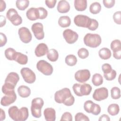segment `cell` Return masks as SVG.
I'll use <instances>...</instances> for the list:
<instances>
[{
  "mask_svg": "<svg viewBox=\"0 0 121 121\" xmlns=\"http://www.w3.org/2000/svg\"><path fill=\"white\" fill-rule=\"evenodd\" d=\"M54 100L56 103H62L68 106H71L75 102L74 97L71 95L70 89L66 87L55 92Z\"/></svg>",
  "mask_w": 121,
  "mask_h": 121,
  "instance_id": "6da1fadb",
  "label": "cell"
},
{
  "mask_svg": "<svg viewBox=\"0 0 121 121\" xmlns=\"http://www.w3.org/2000/svg\"><path fill=\"white\" fill-rule=\"evenodd\" d=\"M9 116L15 121H25L28 117V109L26 107L18 109L16 106H12L8 110Z\"/></svg>",
  "mask_w": 121,
  "mask_h": 121,
  "instance_id": "7a4b0ae2",
  "label": "cell"
},
{
  "mask_svg": "<svg viewBox=\"0 0 121 121\" xmlns=\"http://www.w3.org/2000/svg\"><path fill=\"white\" fill-rule=\"evenodd\" d=\"M84 42L86 45L89 47L96 48L101 43L102 39L98 34L87 33L84 37Z\"/></svg>",
  "mask_w": 121,
  "mask_h": 121,
  "instance_id": "3957f363",
  "label": "cell"
},
{
  "mask_svg": "<svg viewBox=\"0 0 121 121\" xmlns=\"http://www.w3.org/2000/svg\"><path fill=\"white\" fill-rule=\"evenodd\" d=\"M44 104L43 99L40 97L33 99L31 102V111L32 115L36 118H39L41 116V109Z\"/></svg>",
  "mask_w": 121,
  "mask_h": 121,
  "instance_id": "277c9868",
  "label": "cell"
},
{
  "mask_svg": "<svg viewBox=\"0 0 121 121\" xmlns=\"http://www.w3.org/2000/svg\"><path fill=\"white\" fill-rule=\"evenodd\" d=\"M74 93L78 96L88 95L91 92L92 87L88 84H74L72 86Z\"/></svg>",
  "mask_w": 121,
  "mask_h": 121,
  "instance_id": "5b68a950",
  "label": "cell"
},
{
  "mask_svg": "<svg viewBox=\"0 0 121 121\" xmlns=\"http://www.w3.org/2000/svg\"><path fill=\"white\" fill-rule=\"evenodd\" d=\"M37 69L43 74L49 76L53 72V67L52 65L46 60H42L38 61L36 64Z\"/></svg>",
  "mask_w": 121,
  "mask_h": 121,
  "instance_id": "8992f818",
  "label": "cell"
},
{
  "mask_svg": "<svg viewBox=\"0 0 121 121\" xmlns=\"http://www.w3.org/2000/svg\"><path fill=\"white\" fill-rule=\"evenodd\" d=\"M6 17L15 26L20 25L22 24V17L18 15L17 11L14 9H9L8 10L6 13Z\"/></svg>",
  "mask_w": 121,
  "mask_h": 121,
  "instance_id": "52a82bcc",
  "label": "cell"
},
{
  "mask_svg": "<svg viewBox=\"0 0 121 121\" xmlns=\"http://www.w3.org/2000/svg\"><path fill=\"white\" fill-rule=\"evenodd\" d=\"M21 74L24 81L28 84L34 83L36 79L35 73L29 68L24 67L20 70Z\"/></svg>",
  "mask_w": 121,
  "mask_h": 121,
  "instance_id": "ba28073f",
  "label": "cell"
},
{
  "mask_svg": "<svg viewBox=\"0 0 121 121\" xmlns=\"http://www.w3.org/2000/svg\"><path fill=\"white\" fill-rule=\"evenodd\" d=\"M90 20L89 17L84 15H78L74 18V22L77 26L85 28H88Z\"/></svg>",
  "mask_w": 121,
  "mask_h": 121,
  "instance_id": "9c48e42d",
  "label": "cell"
},
{
  "mask_svg": "<svg viewBox=\"0 0 121 121\" xmlns=\"http://www.w3.org/2000/svg\"><path fill=\"white\" fill-rule=\"evenodd\" d=\"M18 34L20 40L24 43H29L32 40V34L29 29L27 27H20L18 29Z\"/></svg>",
  "mask_w": 121,
  "mask_h": 121,
  "instance_id": "30bf717a",
  "label": "cell"
},
{
  "mask_svg": "<svg viewBox=\"0 0 121 121\" xmlns=\"http://www.w3.org/2000/svg\"><path fill=\"white\" fill-rule=\"evenodd\" d=\"M63 36L66 42L69 44L75 43L78 38V35L77 33L70 29L65 30L63 32Z\"/></svg>",
  "mask_w": 121,
  "mask_h": 121,
  "instance_id": "8fae6325",
  "label": "cell"
},
{
  "mask_svg": "<svg viewBox=\"0 0 121 121\" xmlns=\"http://www.w3.org/2000/svg\"><path fill=\"white\" fill-rule=\"evenodd\" d=\"M31 29L33 32L35 37L38 40H42L44 37L43 27L42 23L36 22L33 24L31 27Z\"/></svg>",
  "mask_w": 121,
  "mask_h": 121,
  "instance_id": "7c38bea8",
  "label": "cell"
},
{
  "mask_svg": "<svg viewBox=\"0 0 121 121\" xmlns=\"http://www.w3.org/2000/svg\"><path fill=\"white\" fill-rule=\"evenodd\" d=\"M108 96V90L106 87H100L96 89L93 94V98L97 101H101L106 99Z\"/></svg>",
  "mask_w": 121,
  "mask_h": 121,
  "instance_id": "4fadbf2b",
  "label": "cell"
},
{
  "mask_svg": "<svg viewBox=\"0 0 121 121\" xmlns=\"http://www.w3.org/2000/svg\"><path fill=\"white\" fill-rule=\"evenodd\" d=\"M90 77V72L87 69L78 70L75 74V79L80 83H84L87 81Z\"/></svg>",
  "mask_w": 121,
  "mask_h": 121,
  "instance_id": "5bb4252c",
  "label": "cell"
},
{
  "mask_svg": "<svg viewBox=\"0 0 121 121\" xmlns=\"http://www.w3.org/2000/svg\"><path fill=\"white\" fill-rule=\"evenodd\" d=\"M19 80V77L17 73L11 72L8 74L5 80L4 84H7L11 86L15 87L17 84Z\"/></svg>",
  "mask_w": 121,
  "mask_h": 121,
  "instance_id": "9a60e30c",
  "label": "cell"
},
{
  "mask_svg": "<svg viewBox=\"0 0 121 121\" xmlns=\"http://www.w3.org/2000/svg\"><path fill=\"white\" fill-rule=\"evenodd\" d=\"M17 99V95L16 93L10 95H5L1 98L0 104L4 106H7L13 104Z\"/></svg>",
  "mask_w": 121,
  "mask_h": 121,
  "instance_id": "2e32d148",
  "label": "cell"
},
{
  "mask_svg": "<svg viewBox=\"0 0 121 121\" xmlns=\"http://www.w3.org/2000/svg\"><path fill=\"white\" fill-rule=\"evenodd\" d=\"M48 51V47L45 43H40L38 44L35 48V53L37 57H40L47 54Z\"/></svg>",
  "mask_w": 121,
  "mask_h": 121,
  "instance_id": "e0dca14e",
  "label": "cell"
},
{
  "mask_svg": "<svg viewBox=\"0 0 121 121\" xmlns=\"http://www.w3.org/2000/svg\"><path fill=\"white\" fill-rule=\"evenodd\" d=\"M70 8V5L67 1L65 0H61L59 1L57 9L59 13H66L69 11Z\"/></svg>",
  "mask_w": 121,
  "mask_h": 121,
  "instance_id": "ac0fdd59",
  "label": "cell"
},
{
  "mask_svg": "<svg viewBox=\"0 0 121 121\" xmlns=\"http://www.w3.org/2000/svg\"><path fill=\"white\" fill-rule=\"evenodd\" d=\"M43 115L47 121H54L56 119V112L52 108H47L44 110Z\"/></svg>",
  "mask_w": 121,
  "mask_h": 121,
  "instance_id": "d6986e66",
  "label": "cell"
},
{
  "mask_svg": "<svg viewBox=\"0 0 121 121\" xmlns=\"http://www.w3.org/2000/svg\"><path fill=\"white\" fill-rule=\"evenodd\" d=\"M26 16L27 18L31 21L39 19L37 9L33 7L30 8L26 11Z\"/></svg>",
  "mask_w": 121,
  "mask_h": 121,
  "instance_id": "ffe728a7",
  "label": "cell"
},
{
  "mask_svg": "<svg viewBox=\"0 0 121 121\" xmlns=\"http://www.w3.org/2000/svg\"><path fill=\"white\" fill-rule=\"evenodd\" d=\"M17 92L20 96L23 98H26L30 95L31 90L27 86L21 85L18 87Z\"/></svg>",
  "mask_w": 121,
  "mask_h": 121,
  "instance_id": "44dd1931",
  "label": "cell"
},
{
  "mask_svg": "<svg viewBox=\"0 0 121 121\" xmlns=\"http://www.w3.org/2000/svg\"><path fill=\"white\" fill-rule=\"evenodd\" d=\"M74 7L77 10L83 11L87 8V1L86 0H75Z\"/></svg>",
  "mask_w": 121,
  "mask_h": 121,
  "instance_id": "7402d4cb",
  "label": "cell"
},
{
  "mask_svg": "<svg viewBox=\"0 0 121 121\" xmlns=\"http://www.w3.org/2000/svg\"><path fill=\"white\" fill-rule=\"evenodd\" d=\"M14 60L17 61L19 64L25 65L27 63L28 57L25 54L19 52H17Z\"/></svg>",
  "mask_w": 121,
  "mask_h": 121,
  "instance_id": "603a6c76",
  "label": "cell"
},
{
  "mask_svg": "<svg viewBox=\"0 0 121 121\" xmlns=\"http://www.w3.org/2000/svg\"><path fill=\"white\" fill-rule=\"evenodd\" d=\"M58 24L61 27H67L70 25L71 19L70 17L67 16H61L58 20Z\"/></svg>",
  "mask_w": 121,
  "mask_h": 121,
  "instance_id": "cb8c5ba5",
  "label": "cell"
},
{
  "mask_svg": "<svg viewBox=\"0 0 121 121\" xmlns=\"http://www.w3.org/2000/svg\"><path fill=\"white\" fill-rule=\"evenodd\" d=\"M99 56L103 60H108L111 57L112 53L110 49L104 47L101 48L98 52Z\"/></svg>",
  "mask_w": 121,
  "mask_h": 121,
  "instance_id": "d4e9b609",
  "label": "cell"
},
{
  "mask_svg": "<svg viewBox=\"0 0 121 121\" xmlns=\"http://www.w3.org/2000/svg\"><path fill=\"white\" fill-rule=\"evenodd\" d=\"M47 57L51 61H56L59 58V54L57 51L54 49H50L47 53Z\"/></svg>",
  "mask_w": 121,
  "mask_h": 121,
  "instance_id": "484cf974",
  "label": "cell"
},
{
  "mask_svg": "<svg viewBox=\"0 0 121 121\" xmlns=\"http://www.w3.org/2000/svg\"><path fill=\"white\" fill-rule=\"evenodd\" d=\"M120 111V107L117 104H112L109 105L107 108L108 112L112 116H115L118 114Z\"/></svg>",
  "mask_w": 121,
  "mask_h": 121,
  "instance_id": "4316f807",
  "label": "cell"
},
{
  "mask_svg": "<svg viewBox=\"0 0 121 121\" xmlns=\"http://www.w3.org/2000/svg\"><path fill=\"white\" fill-rule=\"evenodd\" d=\"M17 52L12 48H8L5 50L4 54L6 58L10 60H14Z\"/></svg>",
  "mask_w": 121,
  "mask_h": 121,
  "instance_id": "83f0119b",
  "label": "cell"
},
{
  "mask_svg": "<svg viewBox=\"0 0 121 121\" xmlns=\"http://www.w3.org/2000/svg\"><path fill=\"white\" fill-rule=\"evenodd\" d=\"M93 84L95 86H99L103 83V78L102 76L99 73H95L93 75L92 79Z\"/></svg>",
  "mask_w": 121,
  "mask_h": 121,
  "instance_id": "f1b7e54d",
  "label": "cell"
},
{
  "mask_svg": "<svg viewBox=\"0 0 121 121\" xmlns=\"http://www.w3.org/2000/svg\"><path fill=\"white\" fill-rule=\"evenodd\" d=\"M101 10V5L98 2L92 3L89 7V11L93 14L99 13Z\"/></svg>",
  "mask_w": 121,
  "mask_h": 121,
  "instance_id": "f546056e",
  "label": "cell"
},
{
  "mask_svg": "<svg viewBox=\"0 0 121 121\" xmlns=\"http://www.w3.org/2000/svg\"><path fill=\"white\" fill-rule=\"evenodd\" d=\"M29 1L28 0H17L16 1L17 8L20 10H25L29 6Z\"/></svg>",
  "mask_w": 121,
  "mask_h": 121,
  "instance_id": "4dcf8cb0",
  "label": "cell"
},
{
  "mask_svg": "<svg viewBox=\"0 0 121 121\" xmlns=\"http://www.w3.org/2000/svg\"><path fill=\"white\" fill-rule=\"evenodd\" d=\"M65 61L68 66H73L77 64V58L73 54H69L66 57Z\"/></svg>",
  "mask_w": 121,
  "mask_h": 121,
  "instance_id": "1f68e13d",
  "label": "cell"
},
{
  "mask_svg": "<svg viewBox=\"0 0 121 121\" xmlns=\"http://www.w3.org/2000/svg\"><path fill=\"white\" fill-rule=\"evenodd\" d=\"M111 94L112 99H118L121 97V90L118 87H113L111 90Z\"/></svg>",
  "mask_w": 121,
  "mask_h": 121,
  "instance_id": "d6a6232c",
  "label": "cell"
},
{
  "mask_svg": "<svg viewBox=\"0 0 121 121\" xmlns=\"http://www.w3.org/2000/svg\"><path fill=\"white\" fill-rule=\"evenodd\" d=\"M101 110L100 105L98 104L93 103L90 109V113H91L95 115H97L100 114Z\"/></svg>",
  "mask_w": 121,
  "mask_h": 121,
  "instance_id": "836d02e7",
  "label": "cell"
},
{
  "mask_svg": "<svg viewBox=\"0 0 121 121\" xmlns=\"http://www.w3.org/2000/svg\"><path fill=\"white\" fill-rule=\"evenodd\" d=\"M110 46L113 52L121 49V41L118 39H115L112 41L111 43Z\"/></svg>",
  "mask_w": 121,
  "mask_h": 121,
  "instance_id": "e575fe53",
  "label": "cell"
},
{
  "mask_svg": "<svg viewBox=\"0 0 121 121\" xmlns=\"http://www.w3.org/2000/svg\"><path fill=\"white\" fill-rule=\"evenodd\" d=\"M38 17L40 19H43L45 18L48 15V12L47 10L43 7L37 8Z\"/></svg>",
  "mask_w": 121,
  "mask_h": 121,
  "instance_id": "d590c367",
  "label": "cell"
},
{
  "mask_svg": "<svg viewBox=\"0 0 121 121\" xmlns=\"http://www.w3.org/2000/svg\"><path fill=\"white\" fill-rule=\"evenodd\" d=\"M78 55L80 58L84 59L88 56L89 52L86 48H81L78 50Z\"/></svg>",
  "mask_w": 121,
  "mask_h": 121,
  "instance_id": "8d00e7d4",
  "label": "cell"
},
{
  "mask_svg": "<svg viewBox=\"0 0 121 121\" xmlns=\"http://www.w3.org/2000/svg\"><path fill=\"white\" fill-rule=\"evenodd\" d=\"M116 72L115 70L112 69L111 72L107 74H104V77L108 81H112L115 78Z\"/></svg>",
  "mask_w": 121,
  "mask_h": 121,
  "instance_id": "74e56055",
  "label": "cell"
},
{
  "mask_svg": "<svg viewBox=\"0 0 121 121\" xmlns=\"http://www.w3.org/2000/svg\"><path fill=\"white\" fill-rule=\"evenodd\" d=\"M98 26H99V24L98 21L96 20L95 19L91 18L90 22L87 28L90 30L94 31V30H95L98 28Z\"/></svg>",
  "mask_w": 121,
  "mask_h": 121,
  "instance_id": "f35d334b",
  "label": "cell"
},
{
  "mask_svg": "<svg viewBox=\"0 0 121 121\" xmlns=\"http://www.w3.org/2000/svg\"><path fill=\"white\" fill-rule=\"evenodd\" d=\"M75 120L76 121H89V119L88 118V117L82 112H78L75 116Z\"/></svg>",
  "mask_w": 121,
  "mask_h": 121,
  "instance_id": "ab89813d",
  "label": "cell"
},
{
  "mask_svg": "<svg viewBox=\"0 0 121 121\" xmlns=\"http://www.w3.org/2000/svg\"><path fill=\"white\" fill-rule=\"evenodd\" d=\"M113 19L114 22L118 25L121 24V12L118 11L115 12L113 15Z\"/></svg>",
  "mask_w": 121,
  "mask_h": 121,
  "instance_id": "60d3db41",
  "label": "cell"
},
{
  "mask_svg": "<svg viewBox=\"0 0 121 121\" xmlns=\"http://www.w3.org/2000/svg\"><path fill=\"white\" fill-rule=\"evenodd\" d=\"M72 114L69 112H65L61 116L60 121H72Z\"/></svg>",
  "mask_w": 121,
  "mask_h": 121,
  "instance_id": "b9f144b4",
  "label": "cell"
},
{
  "mask_svg": "<svg viewBox=\"0 0 121 121\" xmlns=\"http://www.w3.org/2000/svg\"><path fill=\"white\" fill-rule=\"evenodd\" d=\"M102 69L104 74H107L111 72L112 69L111 65L108 63H104L102 66Z\"/></svg>",
  "mask_w": 121,
  "mask_h": 121,
  "instance_id": "7bdbcfd3",
  "label": "cell"
},
{
  "mask_svg": "<svg viewBox=\"0 0 121 121\" xmlns=\"http://www.w3.org/2000/svg\"><path fill=\"white\" fill-rule=\"evenodd\" d=\"M115 2L114 0H104L103 1L104 7L108 9L112 8L114 5Z\"/></svg>",
  "mask_w": 121,
  "mask_h": 121,
  "instance_id": "ee69618b",
  "label": "cell"
},
{
  "mask_svg": "<svg viewBox=\"0 0 121 121\" xmlns=\"http://www.w3.org/2000/svg\"><path fill=\"white\" fill-rule=\"evenodd\" d=\"M93 103L94 102L91 100H87L85 102L84 104V109L86 112L90 113V109Z\"/></svg>",
  "mask_w": 121,
  "mask_h": 121,
  "instance_id": "f6af8a7d",
  "label": "cell"
},
{
  "mask_svg": "<svg viewBox=\"0 0 121 121\" xmlns=\"http://www.w3.org/2000/svg\"><path fill=\"white\" fill-rule=\"evenodd\" d=\"M0 47H2L4 46L6 43H7V38L6 36V35L2 33H0Z\"/></svg>",
  "mask_w": 121,
  "mask_h": 121,
  "instance_id": "bcb514c9",
  "label": "cell"
},
{
  "mask_svg": "<svg viewBox=\"0 0 121 121\" xmlns=\"http://www.w3.org/2000/svg\"><path fill=\"white\" fill-rule=\"evenodd\" d=\"M45 4L46 6L50 9H52L53 8L56 3V0H45Z\"/></svg>",
  "mask_w": 121,
  "mask_h": 121,
  "instance_id": "7dc6e473",
  "label": "cell"
},
{
  "mask_svg": "<svg viewBox=\"0 0 121 121\" xmlns=\"http://www.w3.org/2000/svg\"><path fill=\"white\" fill-rule=\"evenodd\" d=\"M113 56L117 60L121 59V49L113 52Z\"/></svg>",
  "mask_w": 121,
  "mask_h": 121,
  "instance_id": "c3c4849f",
  "label": "cell"
},
{
  "mask_svg": "<svg viewBox=\"0 0 121 121\" xmlns=\"http://www.w3.org/2000/svg\"><path fill=\"white\" fill-rule=\"evenodd\" d=\"M98 120L99 121H110V117H109V116L107 114H103L102 115H101Z\"/></svg>",
  "mask_w": 121,
  "mask_h": 121,
  "instance_id": "681fc988",
  "label": "cell"
},
{
  "mask_svg": "<svg viewBox=\"0 0 121 121\" xmlns=\"http://www.w3.org/2000/svg\"><path fill=\"white\" fill-rule=\"evenodd\" d=\"M0 12H2L3 11H4L5 9H6V3L4 1L2 0H0Z\"/></svg>",
  "mask_w": 121,
  "mask_h": 121,
  "instance_id": "f907efd6",
  "label": "cell"
},
{
  "mask_svg": "<svg viewBox=\"0 0 121 121\" xmlns=\"http://www.w3.org/2000/svg\"><path fill=\"white\" fill-rule=\"evenodd\" d=\"M6 20L5 17L2 15L0 16V27H2L6 24Z\"/></svg>",
  "mask_w": 121,
  "mask_h": 121,
  "instance_id": "816d5d0a",
  "label": "cell"
},
{
  "mask_svg": "<svg viewBox=\"0 0 121 121\" xmlns=\"http://www.w3.org/2000/svg\"><path fill=\"white\" fill-rule=\"evenodd\" d=\"M0 121H3L5 120V117H6V115H5V112L2 109L0 108Z\"/></svg>",
  "mask_w": 121,
  "mask_h": 121,
  "instance_id": "f5cc1de1",
  "label": "cell"
}]
</instances>
